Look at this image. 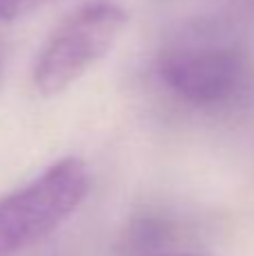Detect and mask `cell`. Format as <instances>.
<instances>
[{
    "instance_id": "obj_1",
    "label": "cell",
    "mask_w": 254,
    "mask_h": 256,
    "mask_svg": "<svg viewBox=\"0 0 254 256\" xmlns=\"http://www.w3.org/2000/svg\"><path fill=\"white\" fill-rule=\"evenodd\" d=\"M126 25L128 14L108 0H94L72 9L38 50L32 68L36 92L56 97L76 84L110 52Z\"/></svg>"
},
{
    "instance_id": "obj_3",
    "label": "cell",
    "mask_w": 254,
    "mask_h": 256,
    "mask_svg": "<svg viewBox=\"0 0 254 256\" xmlns=\"http://www.w3.org/2000/svg\"><path fill=\"white\" fill-rule=\"evenodd\" d=\"M158 74L176 97L202 108L232 104L248 86L243 54L212 40H187L164 50Z\"/></svg>"
},
{
    "instance_id": "obj_5",
    "label": "cell",
    "mask_w": 254,
    "mask_h": 256,
    "mask_svg": "<svg viewBox=\"0 0 254 256\" xmlns=\"http://www.w3.org/2000/svg\"><path fill=\"white\" fill-rule=\"evenodd\" d=\"M182 256H196V254H182Z\"/></svg>"
},
{
    "instance_id": "obj_2",
    "label": "cell",
    "mask_w": 254,
    "mask_h": 256,
    "mask_svg": "<svg viewBox=\"0 0 254 256\" xmlns=\"http://www.w3.org/2000/svg\"><path fill=\"white\" fill-rule=\"evenodd\" d=\"M90 173L79 158H63L22 189L0 198V256L38 243L86 200Z\"/></svg>"
},
{
    "instance_id": "obj_4",
    "label": "cell",
    "mask_w": 254,
    "mask_h": 256,
    "mask_svg": "<svg viewBox=\"0 0 254 256\" xmlns=\"http://www.w3.org/2000/svg\"><path fill=\"white\" fill-rule=\"evenodd\" d=\"M50 2H54V0H0V18L14 20V18L27 16V14L36 12Z\"/></svg>"
}]
</instances>
